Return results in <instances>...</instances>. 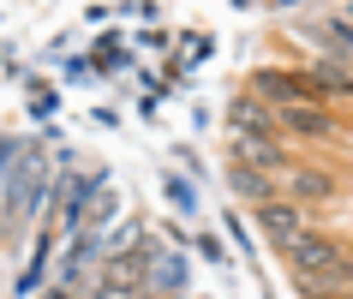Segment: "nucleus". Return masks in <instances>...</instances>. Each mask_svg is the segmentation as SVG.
Here are the masks:
<instances>
[{"label": "nucleus", "mask_w": 353, "mask_h": 299, "mask_svg": "<svg viewBox=\"0 0 353 299\" xmlns=\"http://www.w3.org/2000/svg\"><path fill=\"white\" fill-rule=\"evenodd\" d=\"M48 299H60V293H48Z\"/></svg>", "instance_id": "9"}, {"label": "nucleus", "mask_w": 353, "mask_h": 299, "mask_svg": "<svg viewBox=\"0 0 353 299\" xmlns=\"http://www.w3.org/2000/svg\"><path fill=\"white\" fill-rule=\"evenodd\" d=\"M144 281V258H114L108 263V287H138Z\"/></svg>", "instance_id": "8"}, {"label": "nucleus", "mask_w": 353, "mask_h": 299, "mask_svg": "<svg viewBox=\"0 0 353 299\" xmlns=\"http://www.w3.org/2000/svg\"><path fill=\"white\" fill-rule=\"evenodd\" d=\"M288 192H294V198H330V192H335V180L299 162V168H288Z\"/></svg>", "instance_id": "7"}, {"label": "nucleus", "mask_w": 353, "mask_h": 299, "mask_svg": "<svg viewBox=\"0 0 353 299\" xmlns=\"http://www.w3.org/2000/svg\"><path fill=\"white\" fill-rule=\"evenodd\" d=\"M228 186L252 198V204H270L276 198V174H258V168H228Z\"/></svg>", "instance_id": "6"}, {"label": "nucleus", "mask_w": 353, "mask_h": 299, "mask_svg": "<svg viewBox=\"0 0 353 299\" xmlns=\"http://www.w3.org/2000/svg\"><path fill=\"white\" fill-rule=\"evenodd\" d=\"M299 84H305V96H353V72L347 66H335V60H312V66H299Z\"/></svg>", "instance_id": "4"}, {"label": "nucleus", "mask_w": 353, "mask_h": 299, "mask_svg": "<svg viewBox=\"0 0 353 299\" xmlns=\"http://www.w3.org/2000/svg\"><path fill=\"white\" fill-rule=\"evenodd\" d=\"M228 132H245V138H281V114L263 102V96H234L228 102Z\"/></svg>", "instance_id": "2"}, {"label": "nucleus", "mask_w": 353, "mask_h": 299, "mask_svg": "<svg viewBox=\"0 0 353 299\" xmlns=\"http://www.w3.org/2000/svg\"><path fill=\"white\" fill-rule=\"evenodd\" d=\"M252 96H263L270 108H299V102H312L305 96V84H299V72H281V66H263V72H252Z\"/></svg>", "instance_id": "3"}, {"label": "nucleus", "mask_w": 353, "mask_h": 299, "mask_svg": "<svg viewBox=\"0 0 353 299\" xmlns=\"http://www.w3.org/2000/svg\"><path fill=\"white\" fill-rule=\"evenodd\" d=\"M252 222H258V234H263L270 245H276L281 258H288L294 245H305V240L317 234V227L305 222V209H299L294 198H270V204H258V209H252Z\"/></svg>", "instance_id": "1"}, {"label": "nucleus", "mask_w": 353, "mask_h": 299, "mask_svg": "<svg viewBox=\"0 0 353 299\" xmlns=\"http://www.w3.org/2000/svg\"><path fill=\"white\" fill-rule=\"evenodd\" d=\"M281 132H299V138H330L335 114L323 102H299V108H281Z\"/></svg>", "instance_id": "5"}]
</instances>
